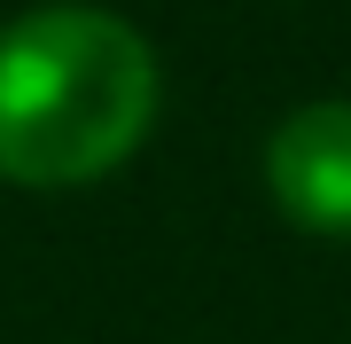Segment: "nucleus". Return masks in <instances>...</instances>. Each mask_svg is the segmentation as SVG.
<instances>
[{
    "instance_id": "1",
    "label": "nucleus",
    "mask_w": 351,
    "mask_h": 344,
    "mask_svg": "<svg viewBox=\"0 0 351 344\" xmlns=\"http://www.w3.org/2000/svg\"><path fill=\"white\" fill-rule=\"evenodd\" d=\"M156 117V55L125 16L47 0L0 24V180L78 188L125 165Z\"/></svg>"
},
{
    "instance_id": "2",
    "label": "nucleus",
    "mask_w": 351,
    "mask_h": 344,
    "mask_svg": "<svg viewBox=\"0 0 351 344\" xmlns=\"http://www.w3.org/2000/svg\"><path fill=\"white\" fill-rule=\"evenodd\" d=\"M265 188L281 219L313 235H351V102H304L265 141Z\"/></svg>"
}]
</instances>
